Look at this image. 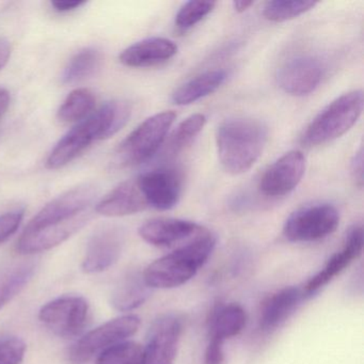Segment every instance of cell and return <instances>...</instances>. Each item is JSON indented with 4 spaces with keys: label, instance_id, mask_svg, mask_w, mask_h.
<instances>
[{
    "label": "cell",
    "instance_id": "6da1fadb",
    "mask_svg": "<svg viewBox=\"0 0 364 364\" xmlns=\"http://www.w3.org/2000/svg\"><path fill=\"white\" fill-rule=\"evenodd\" d=\"M97 191L80 185L46 204L31 221L18 242L21 255L43 252L63 244L88 223Z\"/></svg>",
    "mask_w": 364,
    "mask_h": 364
},
{
    "label": "cell",
    "instance_id": "7a4b0ae2",
    "mask_svg": "<svg viewBox=\"0 0 364 364\" xmlns=\"http://www.w3.org/2000/svg\"><path fill=\"white\" fill-rule=\"evenodd\" d=\"M268 140V129L253 118L225 121L216 132L219 161L228 173L238 176L255 165Z\"/></svg>",
    "mask_w": 364,
    "mask_h": 364
},
{
    "label": "cell",
    "instance_id": "3957f363",
    "mask_svg": "<svg viewBox=\"0 0 364 364\" xmlns=\"http://www.w3.org/2000/svg\"><path fill=\"white\" fill-rule=\"evenodd\" d=\"M217 238L210 230L191 242L155 259L142 272L150 289H174L188 282L210 259Z\"/></svg>",
    "mask_w": 364,
    "mask_h": 364
},
{
    "label": "cell",
    "instance_id": "277c9868",
    "mask_svg": "<svg viewBox=\"0 0 364 364\" xmlns=\"http://www.w3.org/2000/svg\"><path fill=\"white\" fill-rule=\"evenodd\" d=\"M363 104L361 90L341 95L309 124L302 142L306 146H316L338 139L355 124L361 116Z\"/></svg>",
    "mask_w": 364,
    "mask_h": 364
},
{
    "label": "cell",
    "instance_id": "5b68a950",
    "mask_svg": "<svg viewBox=\"0 0 364 364\" xmlns=\"http://www.w3.org/2000/svg\"><path fill=\"white\" fill-rule=\"evenodd\" d=\"M176 118L173 112H163L144 120L119 146L117 151L118 163L129 167L140 165L152 159L165 141Z\"/></svg>",
    "mask_w": 364,
    "mask_h": 364
},
{
    "label": "cell",
    "instance_id": "8992f818",
    "mask_svg": "<svg viewBox=\"0 0 364 364\" xmlns=\"http://www.w3.org/2000/svg\"><path fill=\"white\" fill-rule=\"evenodd\" d=\"M140 318L137 315L127 314L108 321L85 334L70 348L68 357L72 364H84L92 359L97 353L105 349L125 342L140 327Z\"/></svg>",
    "mask_w": 364,
    "mask_h": 364
},
{
    "label": "cell",
    "instance_id": "52a82bcc",
    "mask_svg": "<svg viewBox=\"0 0 364 364\" xmlns=\"http://www.w3.org/2000/svg\"><path fill=\"white\" fill-rule=\"evenodd\" d=\"M338 223L340 214L333 205L313 204L296 210L287 219L283 235L289 242H315L331 235Z\"/></svg>",
    "mask_w": 364,
    "mask_h": 364
},
{
    "label": "cell",
    "instance_id": "ba28073f",
    "mask_svg": "<svg viewBox=\"0 0 364 364\" xmlns=\"http://www.w3.org/2000/svg\"><path fill=\"white\" fill-rule=\"evenodd\" d=\"M89 316V304L80 296H63L48 302L39 312V319L54 333L75 336L84 330Z\"/></svg>",
    "mask_w": 364,
    "mask_h": 364
},
{
    "label": "cell",
    "instance_id": "9c48e42d",
    "mask_svg": "<svg viewBox=\"0 0 364 364\" xmlns=\"http://www.w3.org/2000/svg\"><path fill=\"white\" fill-rule=\"evenodd\" d=\"M183 333L178 315H161L151 326L141 364H173Z\"/></svg>",
    "mask_w": 364,
    "mask_h": 364
},
{
    "label": "cell",
    "instance_id": "30bf717a",
    "mask_svg": "<svg viewBox=\"0 0 364 364\" xmlns=\"http://www.w3.org/2000/svg\"><path fill=\"white\" fill-rule=\"evenodd\" d=\"M306 171V157L300 151L285 153L264 172L259 182L261 193L268 198L289 195L299 184Z\"/></svg>",
    "mask_w": 364,
    "mask_h": 364
},
{
    "label": "cell",
    "instance_id": "8fae6325",
    "mask_svg": "<svg viewBox=\"0 0 364 364\" xmlns=\"http://www.w3.org/2000/svg\"><path fill=\"white\" fill-rule=\"evenodd\" d=\"M208 231L193 221L176 218H156L146 221L139 228L144 242L161 248H180Z\"/></svg>",
    "mask_w": 364,
    "mask_h": 364
},
{
    "label": "cell",
    "instance_id": "7c38bea8",
    "mask_svg": "<svg viewBox=\"0 0 364 364\" xmlns=\"http://www.w3.org/2000/svg\"><path fill=\"white\" fill-rule=\"evenodd\" d=\"M323 67L318 59L300 56L285 63L279 70L277 80L285 93L294 97L310 95L321 84Z\"/></svg>",
    "mask_w": 364,
    "mask_h": 364
},
{
    "label": "cell",
    "instance_id": "4fadbf2b",
    "mask_svg": "<svg viewBox=\"0 0 364 364\" xmlns=\"http://www.w3.org/2000/svg\"><path fill=\"white\" fill-rule=\"evenodd\" d=\"M136 181L148 206L155 210H171L180 201L182 180L174 170H152L141 174Z\"/></svg>",
    "mask_w": 364,
    "mask_h": 364
},
{
    "label": "cell",
    "instance_id": "5bb4252c",
    "mask_svg": "<svg viewBox=\"0 0 364 364\" xmlns=\"http://www.w3.org/2000/svg\"><path fill=\"white\" fill-rule=\"evenodd\" d=\"M364 246V233L362 225H355L346 234L342 248L332 255L321 272H317L304 285V291L306 296L325 287L332 279L344 272L353 261L359 259Z\"/></svg>",
    "mask_w": 364,
    "mask_h": 364
},
{
    "label": "cell",
    "instance_id": "9a60e30c",
    "mask_svg": "<svg viewBox=\"0 0 364 364\" xmlns=\"http://www.w3.org/2000/svg\"><path fill=\"white\" fill-rule=\"evenodd\" d=\"M123 248L122 232L116 228H104L91 237L82 261V272L99 274L118 262Z\"/></svg>",
    "mask_w": 364,
    "mask_h": 364
},
{
    "label": "cell",
    "instance_id": "2e32d148",
    "mask_svg": "<svg viewBox=\"0 0 364 364\" xmlns=\"http://www.w3.org/2000/svg\"><path fill=\"white\" fill-rule=\"evenodd\" d=\"M95 141H99L97 129L92 117L89 116L59 140L48 155L46 166L48 169H60L77 159Z\"/></svg>",
    "mask_w": 364,
    "mask_h": 364
},
{
    "label": "cell",
    "instance_id": "e0dca14e",
    "mask_svg": "<svg viewBox=\"0 0 364 364\" xmlns=\"http://www.w3.org/2000/svg\"><path fill=\"white\" fill-rule=\"evenodd\" d=\"M149 208L137 181L122 183L112 189L95 205L97 214L106 217H124L137 214Z\"/></svg>",
    "mask_w": 364,
    "mask_h": 364
},
{
    "label": "cell",
    "instance_id": "ac0fdd59",
    "mask_svg": "<svg viewBox=\"0 0 364 364\" xmlns=\"http://www.w3.org/2000/svg\"><path fill=\"white\" fill-rule=\"evenodd\" d=\"M178 53V46L165 38H152L137 42L123 50L120 63L129 68H148L170 60Z\"/></svg>",
    "mask_w": 364,
    "mask_h": 364
},
{
    "label": "cell",
    "instance_id": "d6986e66",
    "mask_svg": "<svg viewBox=\"0 0 364 364\" xmlns=\"http://www.w3.org/2000/svg\"><path fill=\"white\" fill-rule=\"evenodd\" d=\"M304 289L289 287L280 289L267 298L259 313V328L270 332L280 327L306 297Z\"/></svg>",
    "mask_w": 364,
    "mask_h": 364
},
{
    "label": "cell",
    "instance_id": "ffe728a7",
    "mask_svg": "<svg viewBox=\"0 0 364 364\" xmlns=\"http://www.w3.org/2000/svg\"><path fill=\"white\" fill-rule=\"evenodd\" d=\"M227 77L223 70L205 72L178 87L172 95V101L176 105H191L218 90Z\"/></svg>",
    "mask_w": 364,
    "mask_h": 364
},
{
    "label": "cell",
    "instance_id": "44dd1931",
    "mask_svg": "<svg viewBox=\"0 0 364 364\" xmlns=\"http://www.w3.org/2000/svg\"><path fill=\"white\" fill-rule=\"evenodd\" d=\"M150 287L144 282L142 274L129 272L121 279L112 294V304L120 312L135 310L148 300Z\"/></svg>",
    "mask_w": 364,
    "mask_h": 364
},
{
    "label": "cell",
    "instance_id": "7402d4cb",
    "mask_svg": "<svg viewBox=\"0 0 364 364\" xmlns=\"http://www.w3.org/2000/svg\"><path fill=\"white\" fill-rule=\"evenodd\" d=\"M247 314L240 304L221 306L213 315L210 325V338L225 343L238 336L246 327Z\"/></svg>",
    "mask_w": 364,
    "mask_h": 364
},
{
    "label": "cell",
    "instance_id": "603a6c76",
    "mask_svg": "<svg viewBox=\"0 0 364 364\" xmlns=\"http://www.w3.org/2000/svg\"><path fill=\"white\" fill-rule=\"evenodd\" d=\"M131 114L132 106L129 102L114 100L104 104L95 112L99 123L101 140L108 139L120 132L129 122Z\"/></svg>",
    "mask_w": 364,
    "mask_h": 364
},
{
    "label": "cell",
    "instance_id": "cb8c5ba5",
    "mask_svg": "<svg viewBox=\"0 0 364 364\" xmlns=\"http://www.w3.org/2000/svg\"><path fill=\"white\" fill-rule=\"evenodd\" d=\"M101 53L95 48H88L72 57L63 70L61 80L65 85H74L95 75L102 65Z\"/></svg>",
    "mask_w": 364,
    "mask_h": 364
},
{
    "label": "cell",
    "instance_id": "d4e9b609",
    "mask_svg": "<svg viewBox=\"0 0 364 364\" xmlns=\"http://www.w3.org/2000/svg\"><path fill=\"white\" fill-rule=\"evenodd\" d=\"M36 265L20 264L0 269V309L11 301L31 282Z\"/></svg>",
    "mask_w": 364,
    "mask_h": 364
},
{
    "label": "cell",
    "instance_id": "484cf974",
    "mask_svg": "<svg viewBox=\"0 0 364 364\" xmlns=\"http://www.w3.org/2000/svg\"><path fill=\"white\" fill-rule=\"evenodd\" d=\"M95 93L86 88L72 91L59 108V120L63 123L82 122L95 107Z\"/></svg>",
    "mask_w": 364,
    "mask_h": 364
},
{
    "label": "cell",
    "instance_id": "4316f807",
    "mask_svg": "<svg viewBox=\"0 0 364 364\" xmlns=\"http://www.w3.org/2000/svg\"><path fill=\"white\" fill-rule=\"evenodd\" d=\"M316 5V1L311 0H274L266 4L263 16L270 22H287L311 11Z\"/></svg>",
    "mask_w": 364,
    "mask_h": 364
},
{
    "label": "cell",
    "instance_id": "83f0119b",
    "mask_svg": "<svg viewBox=\"0 0 364 364\" xmlns=\"http://www.w3.org/2000/svg\"><path fill=\"white\" fill-rule=\"evenodd\" d=\"M206 124V117L202 114H195L188 117L176 127L169 141V151L172 154L181 152L201 133Z\"/></svg>",
    "mask_w": 364,
    "mask_h": 364
},
{
    "label": "cell",
    "instance_id": "f1b7e54d",
    "mask_svg": "<svg viewBox=\"0 0 364 364\" xmlns=\"http://www.w3.org/2000/svg\"><path fill=\"white\" fill-rule=\"evenodd\" d=\"M144 347L136 342H122L102 351L97 364H141Z\"/></svg>",
    "mask_w": 364,
    "mask_h": 364
},
{
    "label": "cell",
    "instance_id": "f546056e",
    "mask_svg": "<svg viewBox=\"0 0 364 364\" xmlns=\"http://www.w3.org/2000/svg\"><path fill=\"white\" fill-rule=\"evenodd\" d=\"M216 7L215 1H202V0H191L184 4L178 10L176 16V26L180 31H185L201 22Z\"/></svg>",
    "mask_w": 364,
    "mask_h": 364
},
{
    "label": "cell",
    "instance_id": "4dcf8cb0",
    "mask_svg": "<svg viewBox=\"0 0 364 364\" xmlns=\"http://www.w3.org/2000/svg\"><path fill=\"white\" fill-rule=\"evenodd\" d=\"M26 353V344L18 338L0 342V364H21Z\"/></svg>",
    "mask_w": 364,
    "mask_h": 364
},
{
    "label": "cell",
    "instance_id": "1f68e13d",
    "mask_svg": "<svg viewBox=\"0 0 364 364\" xmlns=\"http://www.w3.org/2000/svg\"><path fill=\"white\" fill-rule=\"evenodd\" d=\"M23 219L24 210H16L0 215V244L9 240L18 231Z\"/></svg>",
    "mask_w": 364,
    "mask_h": 364
},
{
    "label": "cell",
    "instance_id": "d6a6232c",
    "mask_svg": "<svg viewBox=\"0 0 364 364\" xmlns=\"http://www.w3.org/2000/svg\"><path fill=\"white\" fill-rule=\"evenodd\" d=\"M223 361H225L223 343L210 338L208 346H206L205 355H204V363L223 364Z\"/></svg>",
    "mask_w": 364,
    "mask_h": 364
},
{
    "label": "cell",
    "instance_id": "836d02e7",
    "mask_svg": "<svg viewBox=\"0 0 364 364\" xmlns=\"http://www.w3.org/2000/svg\"><path fill=\"white\" fill-rule=\"evenodd\" d=\"M350 173L359 188L363 186V150L362 148L355 153L351 161Z\"/></svg>",
    "mask_w": 364,
    "mask_h": 364
},
{
    "label": "cell",
    "instance_id": "e575fe53",
    "mask_svg": "<svg viewBox=\"0 0 364 364\" xmlns=\"http://www.w3.org/2000/svg\"><path fill=\"white\" fill-rule=\"evenodd\" d=\"M86 4L80 0H56L52 1V7L58 12H70L78 9Z\"/></svg>",
    "mask_w": 364,
    "mask_h": 364
},
{
    "label": "cell",
    "instance_id": "d590c367",
    "mask_svg": "<svg viewBox=\"0 0 364 364\" xmlns=\"http://www.w3.org/2000/svg\"><path fill=\"white\" fill-rule=\"evenodd\" d=\"M11 56V46L6 39H0V70H3Z\"/></svg>",
    "mask_w": 364,
    "mask_h": 364
},
{
    "label": "cell",
    "instance_id": "8d00e7d4",
    "mask_svg": "<svg viewBox=\"0 0 364 364\" xmlns=\"http://www.w3.org/2000/svg\"><path fill=\"white\" fill-rule=\"evenodd\" d=\"M10 105V93L6 89L0 88V119L7 112Z\"/></svg>",
    "mask_w": 364,
    "mask_h": 364
},
{
    "label": "cell",
    "instance_id": "74e56055",
    "mask_svg": "<svg viewBox=\"0 0 364 364\" xmlns=\"http://www.w3.org/2000/svg\"><path fill=\"white\" fill-rule=\"evenodd\" d=\"M253 4H255L253 1H248V0H238V1H234L233 8L237 14H244Z\"/></svg>",
    "mask_w": 364,
    "mask_h": 364
}]
</instances>
